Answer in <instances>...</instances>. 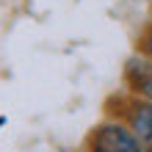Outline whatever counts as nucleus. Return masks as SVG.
I'll list each match as a JSON object with an SVG mask.
<instances>
[{"label":"nucleus","instance_id":"obj_1","mask_svg":"<svg viewBox=\"0 0 152 152\" xmlns=\"http://www.w3.org/2000/svg\"><path fill=\"white\" fill-rule=\"evenodd\" d=\"M108 116H119V119L133 130V136L138 138V144L144 152H152V102L133 97L122 88L119 94H113L105 102Z\"/></svg>","mask_w":152,"mask_h":152},{"label":"nucleus","instance_id":"obj_2","mask_svg":"<svg viewBox=\"0 0 152 152\" xmlns=\"http://www.w3.org/2000/svg\"><path fill=\"white\" fill-rule=\"evenodd\" d=\"M83 152H144V149L119 116L105 113V119H100L88 130L83 141Z\"/></svg>","mask_w":152,"mask_h":152},{"label":"nucleus","instance_id":"obj_3","mask_svg":"<svg viewBox=\"0 0 152 152\" xmlns=\"http://www.w3.org/2000/svg\"><path fill=\"white\" fill-rule=\"evenodd\" d=\"M122 83L127 94L152 102V61L138 50H133V56H127L122 66Z\"/></svg>","mask_w":152,"mask_h":152},{"label":"nucleus","instance_id":"obj_4","mask_svg":"<svg viewBox=\"0 0 152 152\" xmlns=\"http://www.w3.org/2000/svg\"><path fill=\"white\" fill-rule=\"evenodd\" d=\"M136 50L141 53V56H147L149 61H152V20L141 28V33H138V39H136Z\"/></svg>","mask_w":152,"mask_h":152},{"label":"nucleus","instance_id":"obj_5","mask_svg":"<svg viewBox=\"0 0 152 152\" xmlns=\"http://www.w3.org/2000/svg\"><path fill=\"white\" fill-rule=\"evenodd\" d=\"M3 124H6V116H0V127H3Z\"/></svg>","mask_w":152,"mask_h":152}]
</instances>
